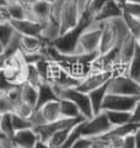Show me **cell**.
<instances>
[{
  "instance_id": "48",
  "label": "cell",
  "mask_w": 140,
  "mask_h": 148,
  "mask_svg": "<svg viewBox=\"0 0 140 148\" xmlns=\"http://www.w3.org/2000/svg\"><path fill=\"white\" fill-rule=\"evenodd\" d=\"M9 4V0H0V6H6Z\"/></svg>"
},
{
  "instance_id": "25",
  "label": "cell",
  "mask_w": 140,
  "mask_h": 148,
  "mask_svg": "<svg viewBox=\"0 0 140 148\" xmlns=\"http://www.w3.org/2000/svg\"><path fill=\"white\" fill-rule=\"evenodd\" d=\"M77 125V123H76ZM76 125H71V126H68V127H64V128H60L59 131H57L55 133H53L52 136L49 137V140L47 141L46 143L48 145L50 148H60L63 146V143L67 140V137L69 136L70 131L76 126Z\"/></svg>"
},
{
  "instance_id": "36",
  "label": "cell",
  "mask_w": 140,
  "mask_h": 148,
  "mask_svg": "<svg viewBox=\"0 0 140 148\" xmlns=\"http://www.w3.org/2000/svg\"><path fill=\"white\" fill-rule=\"evenodd\" d=\"M120 1V0H119ZM120 6L124 12L129 14L134 17H137L140 20V4H135V3H128V1H120Z\"/></svg>"
},
{
  "instance_id": "31",
  "label": "cell",
  "mask_w": 140,
  "mask_h": 148,
  "mask_svg": "<svg viewBox=\"0 0 140 148\" xmlns=\"http://www.w3.org/2000/svg\"><path fill=\"white\" fill-rule=\"evenodd\" d=\"M35 111H36V109L32 108L31 105L20 101V103L15 106V109H14V114L17 115V116H20V117H22V119L32 120L33 119V115H35Z\"/></svg>"
},
{
  "instance_id": "49",
  "label": "cell",
  "mask_w": 140,
  "mask_h": 148,
  "mask_svg": "<svg viewBox=\"0 0 140 148\" xmlns=\"http://www.w3.org/2000/svg\"><path fill=\"white\" fill-rule=\"evenodd\" d=\"M137 43H138V45L140 46V34H139V36L137 37Z\"/></svg>"
},
{
  "instance_id": "14",
  "label": "cell",
  "mask_w": 140,
  "mask_h": 148,
  "mask_svg": "<svg viewBox=\"0 0 140 148\" xmlns=\"http://www.w3.org/2000/svg\"><path fill=\"white\" fill-rule=\"evenodd\" d=\"M11 27L17 35L20 36H33V37H43L46 26L35 21L32 18H22V20H12L10 22ZM44 38V37H43Z\"/></svg>"
},
{
  "instance_id": "5",
  "label": "cell",
  "mask_w": 140,
  "mask_h": 148,
  "mask_svg": "<svg viewBox=\"0 0 140 148\" xmlns=\"http://www.w3.org/2000/svg\"><path fill=\"white\" fill-rule=\"evenodd\" d=\"M81 10L77 0H63L59 11L58 36L65 34L77 25L81 17Z\"/></svg>"
},
{
  "instance_id": "51",
  "label": "cell",
  "mask_w": 140,
  "mask_h": 148,
  "mask_svg": "<svg viewBox=\"0 0 140 148\" xmlns=\"http://www.w3.org/2000/svg\"><path fill=\"white\" fill-rule=\"evenodd\" d=\"M11 148H21V147H18V146H16V145H14Z\"/></svg>"
},
{
  "instance_id": "11",
  "label": "cell",
  "mask_w": 140,
  "mask_h": 148,
  "mask_svg": "<svg viewBox=\"0 0 140 148\" xmlns=\"http://www.w3.org/2000/svg\"><path fill=\"white\" fill-rule=\"evenodd\" d=\"M60 119H63V117L60 115L59 100H54V101H49V103L42 105L39 109H37L35 111L32 121H33L35 126H37V125H42V123H49V122L58 121Z\"/></svg>"
},
{
  "instance_id": "40",
  "label": "cell",
  "mask_w": 140,
  "mask_h": 148,
  "mask_svg": "<svg viewBox=\"0 0 140 148\" xmlns=\"http://www.w3.org/2000/svg\"><path fill=\"white\" fill-rule=\"evenodd\" d=\"M11 22V17L9 15V11L6 6H0V24L9 25Z\"/></svg>"
},
{
  "instance_id": "21",
  "label": "cell",
  "mask_w": 140,
  "mask_h": 148,
  "mask_svg": "<svg viewBox=\"0 0 140 148\" xmlns=\"http://www.w3.org/2000/svg\"><path fill=\"white\" fill-rule=\"evenodd\" d=\"M140 128V125L138 123H133V122H128L124 125L117 127H112L107 133H105L103 136H101L100 138H108V137H125L128 135H134L135 132Z\"/></svg>"
},
{
  "instance_id": "37",
  "label": "cell",
  "mask_w": 140,
  "mask_h": 148,
  "mask_svg": "<svg viewBox=\"0 0 140 148\" xmlns=\"http://www.w3.org/2000/svg\"><path fill=\"white\" fill-rule=\"evenodd\" d=\"M15 106L10 101V99L6 96V94L0 95V114H7V112H14Z\"/></svg>"
},
{
  "instance_id": "46",
  "label": "cell",
  "mask_w": 140,
  "mask_h": 148,
  "mask_svg": "<svg viewBox=\"0 0 140 148\" xmlns=\"http://www.w3.org/2000/svg\"><path fill=\"white\" fill-rule=\"evenodd\" d=\"M6 49H7V46L3 42V41H0V56L5 54L6 53Z\"/></svg>"
},
{
  "instance_id": "33",
  "label": "cell",
  "mask_w": 140,
  "mask_h": 148,
  "mask_svg": "<svg viewBox=\"0 0 140 148\" xmlns=\"http://www.w3.org/2000/svg\"><path fill=\"white\" fill-rule=\"evenodd\" d=\"M12 125H14V130L16 131H21V130H26V128H33L35 123L32 120H26L22 119L20 116H17L12 112Z\"/></svg>"
},
{
  "instance_id": "18",
  "label": "cell",
  "mask_w": 140,
  "mask_h": 148,
  "mask_svg": "<svg viewBox=\"0 0 140 148\" xmlns=\"http://www.w3.org/2000/svg\"><path fill=\"white\" fill-rule=\"evenodd\" d=\"M11 138L14 143L21 148H33L39 140L33 128H26V130H21V131H16Z\"/></svg>"
},
{
  "instance_id": "3",
  "label": "cell",
  "mask_w": 140,
  "mask_h": 148,
  "mask_svg": "<svg viewBox=\"0 0 140 148\" xmlns=\"http://www.w3.org/2000/svg\"><path fill=\"white\" fill-rule=\"evenodd\" d=\"M26 67L27 63L25 62V58H23L21 51L18 49L6 58L5 67L3 69V74L10 84L21 85L22 83H25Z\"/></svg>"
},
{
  "instance_id": "12",
  "label": "cell",
  "mask_w": 140,
  "mask_h": 148,
  "mask_svg": "<svg viewBox=\"0 0 140 148\" xmlns=\"http://www.w3.org/2000/svg\"><path fill=\"white\" fill-rule=\"evenodd\" d=\"M113 77V72H90L84 79H81V82L77 84L76 89L81 92L88 94L90 91L108 83Z\"/></svg>"
},
{
  "instance_id": "32",
  "label": "cell",
  "mask_w": 140,
  "mask_h": 148,
  "mask_svg": "<svg viewBox=\"0 0 140 148\" xmlns=\"http://www.w3.org/2000/svg\"><path fill=\"white\" fill-rule=\"evenodd\" d=\"M81 123L82 122L77 123L76 126L74 127L71 131H70L69 136L67 137V140H65V142L63 143V146L60 147V148H70V147L74 145V143H75L79 140V138L82 137V135H81Z\"/></svg>"
},
{
  "instance_id": "13",
  "label": "cell",
  "mask_w": 140,
  "mask_h": 148,
  "mask_svg": "<svg viewBox=\"0 0 140 148\" xmlns=\"http://www.w3.org/2000/svg\"><path fill=\"white\" fill-rule=\"evenodd\" d=\"M52 12H53V4L47 3L44 0H35V3L31 5L29 10L27 18H32L35 21H38L39 24L47 27H52Z\"/></svg>"
},
{
  "instance_id": "45",
  "label": "cell",
  "mask_w": 140,
  "mask_h": 148,
  "mask_svg": "<svg viewBox=\"0 0 140 148\" xmlns=\"http://www.w3.org/2000/svg\"><path fill=\"white\" fill-rule=\"evenodd\" d=\"M6 58H7V54H3L0 56V71H3L4 67H5V62H6Z\"/></svg>"
},
{
  "instance_id": "50",
  "label": "cell",
  "mask_w": 140,
  "mask_h": 148,
  "mask_svg": "<svg viewBox=\"0 0 140 148\" xmlns=\"http://www.w3.org/2000/svg\"><path fill=\"white\" fill-rule=\"evenodd\" d=\"M4 137H5V135H4V133H1V132H0V141H1Z\"/></svg>"
},
{
  "instance_id": "17",
  "label": "cell",
  "mask_w": 140,
  "mask_h": 148,
  "mask_svg": "<svg viewBox=\"0 0 140 148\" xmlns=\"http://www.w3.org/2000/svg\"><path fill=\"white\" fill-rule=\"evenodd\" d=\"M137 40L135 37H133L132 35L128 34L125 35L120 43L118 46V54H119V63L124 67H128V64L130 62V59L133 58L135 48H137Z\"/></svg>"
},
{
  "instance_id": "15",
  "label": "cell",
  "mask_w": 140,
  "mask_h": 148,
  "mask_svg": "<svg viewBox=\"0 0 140 148\" xmlns=\"http://www.w3.org/2000/svg\"><path fill=\"white\" fill-rule=\"evenodd\" d=\"M48 42L43 37H33V36H20L18 40V48L23 54H37L44 53L46 46Z\"/></svg>"
},
{
  "instance_id": "55",
  "label": "cell",
  "mask_w": 140,
  "mask_h": 148,
  "mask_svg": "<svg viewBox=\"0 0 140 148\" xmlns=\"http://www.w3.org/2000/svg\"><path fill=\"white\" fill-rule=\"evenodd\" d=\"M139 83H140V82H139Z\"/></svg>"
},
{
  "instance_id": "23",
  "label": "cell",
  "mask_w": 140,
  "mask_h": 148,
  "mask_svg": "<svg viewBox=\"0 0 140 148\" xmlns=\"http://www.w3.org/2000/svg\"><path fill=\"white\" fill-rule=\"evenodd\" d=\"M59 104H60V115H62L63 119L82 117L80 114V110L77 109V106L73 101H70L68 99H59Z\"/></svg>"
},
{
  "instance_id": "4",
  "label": "cell",
  "mask_w": 140,
  "mask_h": 148,
  "mask_svg": "<svg viewBox=\"0 0 140 148\" xmlns=\"http://www.w3.org/2000/svg\"><path fill=\"white\" fill-rule=\"evenodd\" d=\"M101 41V24L92 22L81 34L74 54H96L99 53Z\"/></svg>"
},
{
  "instance_id": "35",
  "label": "cell",
  "mask_w": 140,
  "mask_h": 148,
  "mask_svg": "<svg viewBox=\"0 0 140 148\" xmlns=\"http://www.w3.org/2000/svg\"><path fill=\"white\" fill-rule=\"evenodd\" d=\"M16 32L14 31V29L11 27V25H1L0 24V41H3L6 46H9V43L11 42L12 37L15 36Z\"/></svg>"
},
{
  "instance_id": "44",
  "label": "cell",
  "mask_w": 140,
  "mask_h": 148,
  "mask_svg": "<svg viewBox=\"0 0 140 148\" xmlns=\"http://www.w3.org/2000/svg\"><path fill=\"white\" fill-rule=\"evenodd\" d=\"M134 141H135V148H140V128L134 133Z\"/></svg>"
},
{
  "instance_id": "42",
  "label": "cell",
  "mask_w": 140,
  "mask_h": 148,
  "mask_svg": "<svg viewBox=\"0 0 140 148\" xmlns=\"http://www.w3.org/2000/svg\"><path fill=\"white\" fill-rule=\"evenodd\" d=\"M122 148H135L134 135H128L123 138V146Z\"/></svg>"
},
{
  "instance_id": "9",
  "label": "cell",
  "mask_w": 140,
  "mask_h": 148,
  "mask_svg": "<svg viewBox=\"0 0 140 148\" xmlns=\"http://www.w3.org/2000/svg\"><path fill=\"white\" fill-rule=\"evenodd\" d=\"M108 92L109 94L140 96V84L128 77L127 74H119V75H114L108 82Z\"/></svg>"
},
{
  "instance_id": "19",
  "label": "cell",
  "mask_w": 140,
  "mask_h": 148,
  "mask_svg": "<svg viewBox=\"0 0 140 148\" xmlns=\"http://www.w3.org/2000/svg\"><path fill=\"white\" fill-rule=\"evenodd\" d=\"M107 92H108V83H106L102 86L88 92V98H90V101H91L93 115L100 114L102 111V104H103V100L106 98Z\"/></svg>"
},
{
  "instance_id": "24",
  "label": "cell",
  "mask_w": 140,
  "mask_h": 148,
  "mask_svg": "<svg viewBox=\"0 0 140 148\" xmlns=\"http://www.w3.org/2000/svg\"><path fill=\"white\" fill-rule=\"evenodd\" d=\"M127 75L130 77L135 82H140V46L137 45L135 52L133 58L130 59V62L127 67ZM140 84V83H139Z\"/></svg>"
},
{
  "instance_id": "7",
  "label": "cell",
  "mask_w": 140,
  "mask_h": 148,
  "mask_svg": "<svg viewBox=\"0 0 140 148\" xmlns=\"http://www.w3.org/2000/svg\"><path fill=\"white\" fill-rule=\"evenodd\" d=\"M57 95L59 99H68L70 101H73L77 106V109L80 110V114L84 119L88 120L93 116V111H92L88 94L79 91L76 88H67V89L58 90Z\"/></svg>"
},
{
  "instance_id": "52",
  "label": "cell",
  "mask_w": 140,
  "mask_h": 148,
  "mask_svg": "<svg viewBox=\"0 0 140 148\" xmlns=\"http://www.w3.org/2000/svg\"><path fill=\"white\" fill-rule=\"evenodd\" d=\"M1 117H3V115H1V114H0V122H1Z\"/></svg>"
},
{
  "instance_id": "43",
  "label": "cell",
  "mask_w": 140,
  "mask_h": 148,
  "mask_svg": "<svg viewBox=\"0 0 140 148\" xmlns=\"http://www.w3.org/2000/svg\"><path fill=\"white\" fill-rule=\"evenodd\" d=\"M91 148H107V146L101 138H92Z\"/></svg>"
},
{
  "instance_id": "29",
  "label": "cell",
  "mask_w": 140,
  "mask_h": 148,
  "mask_svg": "<svg viewBox=\"0 0 140 148\" xmlns=\"http://www.w3.org/2000/svg\"><path fill=\"white\" fill-rule=\"evenodd\" d=\"M25 83H29V84L33 85L36 88H38L43 80L39 75L38 69L36 68L35 64H27L26 67V77H25Z\"/></svg>"
},
{
  "instance_id": "53",
  "label": "cell",
  "mask_w": 140,
  "mask_h": 148,
  "mask_svg": "<svg viewBox=\"0 0 140 148\" xmlns=\"http://www.w3.org/2000/svg\"><path fill=\"white\" fill-rule=\"evenodd\" d=\"M90 1H91V0H87V4H88V3H90Z\"/></svg>"
},
{
  "instance_id": "16",
  "label": "cell",
  "mask_w": 140,
  "mask_h": 148,
  "mask_svg": "<svg viewBox=\"0 0 140 148\" xmlns=\"http://www.w3.org/2000/svg\"><path fill=\"white\" fill-rule=\"evenodd\" d=\"M123 15V10L120 6L119 0H108L105 6L101 9V11L97 14L93 18V22H105V21H111L116 20V18H120Z\"/></svg>"
},
{
  "instance_id": "10",
  "label": "cell",
  "mask_w": 140,
  "mask_h": 148,
  "mask_svg": "<svg viewBox=\"0 0 140 148\" xmlns=\"http://www.w3.org/2000/svg\"><path fill=\"white\" fill-rule=\"evenodd\" d=\"M84 117H77V119H60L58 121L54 122H49V123H42V125H37L33 127V130L36 131L37 136H38L39 141L42 142H47L49 140V137L55 133L57 131H59L60 128L71 126V125H76L84 121Z\"/></svg>"
},
{
  "instance_id": "2",
  "label": "cell",
  "mask_w": 140,
  "mask_h": 148,
  "mask_svg": "<svg viewBox=\"0 0 140 148\" xmlns=\"http://www.w3.org/2000/svg\"><path fill=\"white\" fill-rule=\"evenodd\" d=\"M101 24V41H100V47L99 53L103 54L109 52L111 49L118 47L122 38L128 34L125 25L120 18L116 20L100 22Z\"/></svg>"
},
{
  "instance_id": "1",
  "label": "cell",
  "mask_w": 140,
  "mask_h": 148,
  "mask_svg": "<svg viewBox=\"0 0 140 148\" xmlns=\"http://www.w3.org/2000/svg\"><path fill=\"white\" fill-rule=\"evenodd\" d=\"M92 22H93V18L88 15L86 11H84L81 14L80 21L77 22V25L75 27H73L71 30L67 31L63 35L57 36L52 41H49L48 45L50 46V47H53L55 51H58L59 53L74 54L75 53L77 41H79V38H80L81 34L92 24Z\"/></svg>"
},
{
  "instance_id": "8",
  "label": "cell",
  "mask_w": 140,
  "mask_h": 148,
  "mask_svg": "<svg viewBox=\"0 0 140 148\" xmlns=\"http://www.w3.org/2000/svg\"><path fill=\"white\" fill-rule=\"evenodd\" d=\"M139 101H140V96L119 95V94H109V92H107L103 104H102V111L113 110V111L132 112Z\"/></svg>"
},
{
  "instance_id": "34",
  "label": "cell",
  "mask_w": 140,
  "mask_h": 148,
  "mask_svg": "<svg viewBox=\"0 0 140 148\" xmlns=\"http://www.w3.org/2000/svg\"><path fill=\"white\" fill-rule=\"evenodd\" d=\"M107 1H108V0H91V1L87 4L85 11H86L92 18H95V16L101 11V9L105 6V4H106Z\"/></svg>"
},
{
  "instance_id": "41",
  "label": "cell",
  "mask_w": 140,
  "mask_h": 148,
  "mask_svg": "<svg viewBox=\"0 0 140 148\" xmlns=\"http://www.w3.org/2000/svg\"><path fill=\"white\" fill-rule=\"evenodd\" d=\"M130 122L140 125V101L137 104V106L132 111V117H130Z\"/></svg>"
},
{
  "instance_id": "38",
  "label": "cell",
  "mask_w": 140,
  "mask_h": 148,
  "mask_svg": "<svg viewBox=\"0 0 140 148\" xmlns=\"http://www.w3.org/2000/svg\"><path fill=\"white\" fill-rule=\"evenodd\" d=\"M91 145H92V138L81 137V138H79L70 148H91Z\"/></svg>"
},
{
  "instance_id": "28",
  "label": "cell",
  "mask_w": 140,
  "mask_h": 148,
  "mask_svg": "<svg viewBox=\"0 0 140 148\" xmlns=\"http://www.w3.org/2000/svg\"><path fill=\"white\" fill-rule=\"evenodd\" d=\"M122 20L124 22L127 31L133 37H135V40H137V37L140 34V20L132 16V15H129L127 12H124V11H123V15H122Z\"/></svg>"
},
{
  "instance_id": "26",
  "label": "cell",
  "mask_w": 140,
  "mask_h": 148,
  "mask_svg": "<svg viewBox=\"0 0 140 148\" xmlns=\"http://www.w3.org/2000/svg\"><path fill=\"white\" fill-rule=\"evenodd\" d=\"M107 115L109 123L112 125V127H117L120 125L128 123L130 122V117H132V112H125V111H113V110H108L105 111Z\"/></svg>"
},
{
  "instance_id": "30",
  "label": "cell",
  "mask_w": 140,
  "mask_h": 148,
  "mask_svg": "<svg viewBox=\"0 0 140 148\" xmlns=\"http://www.w3.org/2000/svg\"><path fill=\"white\" fill-rule=\"evenodd\" d=\"M0 132L4 133L6 137H12L15 133L12 125V112L4 114L1 117V122H0Z\"/></svg>"
},
{
  "instance_id": "22",
  "label": "cell",
  "mask_w": 140,
  "mask_h": 148,
  "mask_svg": "<svg viewBox=\"0 0 140 148\" xmlns=\"http://www.w3.org/2000/svg\"><path fill=\"white\" fill-rule=\"evenodd\" d=\"M20 94L22 103L29 104L36 109L37 99H38V90L36 86L29 84V83H22L20 85Z\"/></svg>"
},
{
  "instance_id": "27",
  "label": "cell",
  "mask_w": 140,
  "mask_h": 148,
  "mask_svg": "<svg viewBox=\"0 0 140 148\" xmlns=\"http://www.w3.org/2000/svg\"><path fill=\"white\" fill-rule=\"evenodd\" d=\"M6 9L9 11V15L12 20H22V18H27L29 16V9L22 6L21 4L16 3L15 0H9V4L6 5Z\"/></svg>"
},
{
  "instance_id": "20",
  "label": "cell",
  "mask_w": 140,
  "mask_h": 148,
  "mask_svg": "<svg viewBox=\"0 0 140 148\" xmlns=\"http://www.w3.org/2000/svg\"><path fill=\"white\" fill-rule=\"evenodd\" d=\"M37 90H38V99H37L36 110L39 109L42 105L49 103V101L59 100L57 92H55V90H54V88L47 82L42 83V84L37 88Z\"/></svg>"
},
{
  "instance_id": "47",
  "label": "cell",
  "mask_w": 140,
  "mask_h": 148,
  "mask_svg": "<svg viewBox=\"0 0 140 148\" xmlns=\"http://www.w3.org/2000/svg\"><path fill=\"white\" fill-rule=\"evenodd\" d=\"M33 148H50L48 145H47L46 142H42V141H39L38 140V142L36 143V146L33 147Z\"/></svg>"
},
{
  "instance_id": "6",
  "label": "cell",
  "mask_w": 140,
  "mask_h": 148,
  "mask_svg": "<svg viewBox=\"0 0 140 148\" xmlns=\"http://www.w3.org/2000/svg\"><path fill=\"white\" fill-rule=\"evenodd\" d=\"M112 128L105 111L93 115L91 119L84 120L81 123V135L86 138H99Z\"/></svg>"
},
{
  "instance_id": "54",
  "label": "cell",
  "mask_w": 140,
  "mask_h": 148,
  "mask_svg": "<svg viewBox=\"0 0 140 148\" xmlns=\"http://www.w3.org/2000/svg\"><path fill=\"white\" fill-rule=\"evenodd\" d=\"M0 148H1V147H0Z\"/></svg>"
},
{
  "instance_id": "39",
  "label": "cell",
  "mask_w": 140,
  "mask_h": 148,
  "mask_svg": "<svg viewBox=\"0 0 140 148\" xmlns=\"http://www.w3.org/2000/svg\"><path fill=\"white\" fill-rule=\"evenodd\" d=\"M12 86H15V85L10 84V83L5 79V77H4L3 71H0V95L5 94V92L10 89V88H12Z\"/></svg>"
}]
</instances>
